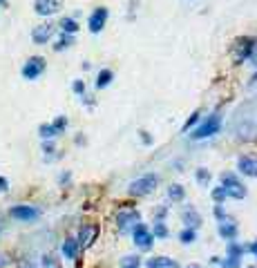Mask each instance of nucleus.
<instances>
[{
	"mask_svg": "<svg viewBox=\"0 0 257 268\" xmlns=\"http://www.w3.org/2000/svg\"><path fill=\"white\" fill-rule=\"evenodd\" d=\"M219 127H222V119H219V114H210V117H208L204 123L190 134V137L195 139V141H201V139L215 137V134L219 132Z\"/></svg>",
	"mask_w": 257,
	"mask_h": 268,
	"instance_id": "7ed1b4c3",
	"label": "nucleus"
},
{
	"mask_svg": "<svg viewBox=\"0 0 257 268\" xmlns=\"http://www.w3.org/2000/svg\"><path fill=\"white\" fill-rule=\"evenodd\" d=\"M181 219H183V224H186L188 228H197L199 224H201V215L195 208H186L181 212Z\"/></svg>",
	"mask_w": 257,
	"mask_h": 268,
	"instance_id": "4468645a",
	"label": "nucleus"
},
{
	"mask_svg": "<svg viewBox=\"0 0 257 268\" xmlns=\"http://www.w3.org/2000/svg\"><path fill=\"white\" fill-rule=\"evenodd\" d=\"M72 90H74L76 94H81V96H83V94H85V83H83V81H74V85H72Z\"/></svg>",
	"mask_w": 257,
	"mask_h": 268,
	"instance_id": "7c9ffc66",
	"label": "nucleus"
},
{
	"mask_svg": "<svg viewBox=\"0 0 257 268\" xmlns=\"http://www.w3.org/2000/svg\"><path fill=\"white\" fill-rule=\"evenodd\" d=\"M52 125L56 127V132H58V134H63V132H65V127H67V119H65V117H58L56 121H52Z\"/></svg>",
	"mask_w": 257,
	"mask_h": 268,
	"instance_id": "cd10ccee",
	"label": "nucleus"
},
{
	"mask_svg": "<svg viewBox=\"0 0 257 268\" xmlns=\"http://www.w3.org/2000/svg\"><path fill=\"white\" fill-rule=\"evenodd\" d=\"M139 221H141V212L134 210V208H123L116 215V226H119L121 233H127V230L134 228Z\"/></svg>",
	"mask_w": 257,
	"mask_h": 268,
	"instance_id": "20e7f679",
	"label": "nucleus"
},
{
	"mask_svg": "<svg viewBox=\"0 0 257 268\" xmlns=\"http://www.w3.org/2000/svg\"><path fill=\"white\" fill-rule=\"evenodd\" d=\"M197 121H199V112H195L192 117H190V119L186 121V125H183V132H188V130H190V127H192L195 123H197Z\"/></svg>",
	"mask_w": 257,
	"mask_h": 268,
	"instance_id": "c756f323",
	"label": "nucleus"
},
{
	"mask_svg": "<svg viewBox=\"0 0 257 268\" xmlns=\"http://www.w3.org/2000/svg\"><path fill=\"white\" fill-rule=\"evenodd\" d=\"M60 251H63V255H65V259H76V255H78V251H81V246H78V241L76 239H65L63 241V248H60Z\"/></svg>",
	"mask_w": 257,
	"mask_h": 268,
	"instance_id": "dca6fc26",
	"label": "nucleus"
},
{
	"mask_svg": "<svg viewBox=\"0 0 257 268\" xmlns=\"http://www.w3.org/2000/svg\"><path fill=\"white\" fill-rule=\"evenodd\" d=\"M0 7H7V0H0Z\"/></svg>",
	"mask_w": 257,
	"mask_h": 268,
	"instance_id": "c9c22d12",
	"label": "nucleus"
},
{
	"mask_svg": "<svg viewBox=\"0 0 257 268\" xmlns=\"http://www.w3.org/2000/svg\"><path fill=\"white\" fill-rule=\"evenodd\" d=\"M246 251H250V253H253L255 257H257V241H255V243H250V246H246Z\"/></svg>",
	"mask_w": 257,
	"mask_h": 268,
	"instance_id": "473e14b6",
	"label": "nucleus"
},
{
	"mask_svg": "<svg viewBox=\"0 0 257 268\" xmlns=\"http://www.w3.org/2000/svg\"><path fill=\"white\" fill-rule=\"evenodd\" d=\"M38 134H40V139H56L58 137V132H56V127H54L52 123H42L40 127H38Z\"/></svg>",
	"mask_w": 257,
	"mask_h": 268,
	"instance_id": "aec40b11",
	"label": "nucleus"
},
{
	"mask_svg": "<svg viewBox=\"0 0 257 268\" xmlns=\"http://www.w3.org/2000/svg\"><path fill=\"white\" fill-rule=\"evenodd\" d=\"M157 184H159L157 174H143L141 179L132 181V184L127 186V192H130L132 197H145V194H150L152 190H155Z\"/></svg>",
	"mask_w": 257,
	"mask_h": 268,
	"instance_id": "f03ea898",
	"label": "nucleus"
},
{
	"mask_svg": "<svg viewBox=\"0 0 257 268\" xmlns=\"http://www.w3.org/2000/svg\"><path fill=\"white\" fill-rule=\"evenodd\" d=\"M168 197L173 199V201H181L183 197H186V190L179 186V184H175V186H170L168 188Z\"/></svg>",
	"mask_w": 257,
	"mask_h": 268,
	"instance_id": "4be33fe9",
	"label": "nucleus"
},
{
	"mask_svg": "<svg viewBox=\"0 0 257 268\" xmlns=\"http://www.w3.org/2000/svg\"><path fill=\"white\" fill-rule=\"evenodd\" d=\"M45 67H47L45 58H42V56H32L25 65H23V78H27V81H36V78L45 72Z\"/></svg>",
	"mask_w": 257,
	"mask_h": 268,
	"instance_id": "0eeeda50",
	"label": "nucleus"
},
{
	"mask_svg": "<svg viewBox=\"0 0 257 268\" xmlns=\"http://www.w3.org/2000/svg\"><path fill=\"white\" fill-rule=\"evenodd\" d=\"M96 233H99V228L96 226H90V224H85V226L78 230V246L81 248H88V246H92V241L96 239Z\"/></svg>",
	"mask_w": 257,
	"mask_h": 268,
	"instance_id": "f8f14e48",
	"label": "nucleus"
},
{
	"mask_svg": "<svg viewBox=\"0 0 257 268\" xmlns=\"http://www.w3.org/2000/svg\"><path fill=\"white\" fill-rule=\"evenodd\" d=\"M179 239H181V243H192L195 239H197V233H195V228H183L181 233H179Z\"/></svg>",
	"mask_w": 257,
	"mask_h": 268,
	"instance_id": "b1692460",
	"label": "nucleus"
},
{
	"mask_svg": "<svg viewBox=\"0 0 257 268\" xmlns=\"http://www.w3.org/2000/svg\"><path fill=\"white\" fill-rule=\"evenodd\" d=\"M9 217L16 219V221H23V224H32L36 219L40 217V210L36 208V206H14V208L9 210Z\"/></svg>",
	"mask_w": 257,
	"mask_h": 268,
	"instance_id": "39448f33",
	"label": "nucleus"
},
{
	"mask_svg": "<svg viewBox=\"0 0 257 268\" xmlns=\"http://www.w3.org/2000/svg\"><path fill=\"white\" fill-rule=\"evenodd\" d=\"M219 235H222L226 241L235 239V237H237V226L232 221H226V219H222V221H219Z\"/></svg>",
	"mask_w": 257,
	"mask_h": 268,
	"instance_id": "2eb2a0df",
	"label": "nucleus"
},
{
	"mask_svg": "<svg viewBox=\"0 0 257 268\" xmlns=\"http://www.w3.org/2000/svg\"><path fill=\"white\" fill-rule=\"evenodd\" d=\"M255 81H257V72H255V76H253V83H255Z\"/></svg>",
	"mask_w": 257,
	"mask_h": 268,
	"instance_id": "4c0bfd02",
	"label": "nucleus"
},
{
	"mask_svg": "<svg viewBox=\"0 0 257 268\" xmlns=\"http://www.w3.org/2000/svg\"><path fill=\"white\" fill-rule=\"evenodd\" d=\"M25 268H32V266H25Z\"/></svg>",
	"mask_w": 257,
	"mask_h": 268,
	"instance_id": "ea45409f",
	"label": "nucleus"
},
{
	"mask_svg": "<svg viewBox=\"0 0 257 268\" xmlns=\"http://www.w3.org/2000/svg\"><path fill=\"white\" fill-rule=\"evenodd\" d=\"M145 268H177V264L170 257H150L145 261Z\"/></svg>",
	"mask_w": 257,
	"mask_h": 268,
	"instance_id": "f3484780",
	"label": "nucleus"
},
{
	"mask_svg": "<svg viewBox=\"0 0 257 268\" xmlns=\"http://www.w3.org/2000/svg\"><path fill=\"white\" fill-rule=\"evenodd\" d=\"M0 233H3V224H0Z\"/></svg>",
	"mask_w": 257,
	"mask_h": 268,
	"instance_id": "58836bf2",
	"label": "nucleus"
},
{
	"mask_svg": "<svg viewBox=\"0 0 257 268\" xmlns=\"http://www.w3.org/2000/svg\"><path fill=\"white\" fill-rule=\"evenodd\" d=\"M70 181V174H60V184H67Z\"/></svg>",
	"mask_w": 257,
	"mask_h": 268,
	"instance_id": "f704fd0d",
	"label": "nucleus"
},
{
	"mask_svg": "<svg viewBox=\"0 0 257 268\" xmlns=\"http://www.w3.org/2000/svg\"><path fill=\"white\" fill-rule=\"evenodd\" d=\"M54 27L52 23H45V25H38V27H34V32H32V40L36 42V45H47V42L52 40V36H54Z\"/></svg>",
	"mask_w": 257,
	"mask_h": 268,
	"instance_id": "9d476101",
	"label": "nucleus"
},
{
	"mask_svg": "<svg viewBox=\"0 0 257 268\" xmlns=\"http://www.w3.org/2000/svg\"><path fill=\"white\" fill-rule=\"evenodd\" d=\"M105 23H108V9L105 7H96L94 11H92L90 20H88V27H90L92 34H99L101 29L105 27Z\"/></svg>",
	"mask_w": 257,
	"mask_h": 268,
	"instance_id": "1a4fd4ad",
	"label": "nucleus"
},
{
	"mask_svg": "<svg viewBox=\"0 0 257 268\" xmlns=\"http://www.w3.org/2000/svg\"><path fill=\"white\" fill-rule=\"evenodd\" d=\"M121 268H141V257L139 255H125L121 259Z\"/></svg>",
	"mask_w": 257,
	"mask_h": 268,
	"instance_id": "412c9836",
	"label": "nucleus"
},
{
	"mask_svg": "<svg viewBox=\"0 0 257 268\" xmlns=\"http://www.w3.org/2000/svg\"><path fill=\"white\" fill-rule=\"evenodd\" d=\"M152 235H155V239H157V237H159V239L168 237V228L163 226V221H161V219H159V221H155V233H152Z\"/></svg>",
	"mask_w": 257,
	"mask_h": 268,
	"instance_id": "393cba45",
	"label": "nucleus"
},
{
	"mask_svg": "<svg viewBox=\"0 0 257 268\" xmlns=\"http://www.w3.org/2000/svg\"><path fill=\"white\" fill-rule=\"evenodd\" d=\"M9 264V259H7V255H0V266H7Z\"/></svg>",
	"mask_w": 257,
	"mask_h": 268,
	"instance_id": "72a5a7b5",
	"label": "nucleus"
},
{
	"mask_svg": "<svg viewBox=\"0 0 257 268\" xmlns=\"http://www.w3.org/2000/svg\"><path fill=\"white\" fill-rule=\"evenodd\" d=\"M112 78H114L112 70H101V72H99V76H96V87H99V90L108 87V85L112 83Z\"/></svg>",
	"mask_w": 257,
	"mask_h": 268,
	"instance_id": "6ab92c4d",
	"label": "nucleus"
},
{
	"mask_svg": "<svg viewBox=\"0 0 257 268\" xmlns=\"http://www.w3.org/2000/svg\"><path fill=\"white\" fill-rule=\"evenodd\" d=\"M197 179H199V184H208V181H210V172H208L206 168H199L197 170Z\"/></svg>",
	"mask_w": 257,
	"mask_h": 268,
	"instance_id": "c85d7f7f",
	"label": "nucleus"
},
{
	"mask_svg": "<svg viewBox=\"0 0 257 268\" xmlns=\"http://www.w3.org/2000/svg\"><path fill=\"white\" fill-rule=\"evenodd\" d=\"M237 170H240L242 174L255 176L257 179V159H253V157H240V161H237Z\"/></svg>",
	"mask_w": 257,
	"mask_h": 268,
	"instance_id": "ddd939ff",
	"label": "nucleus"
},
{
	"mask_svg": "<svg viewBox=\"0 0 257 268\" xmlns=\"http://www.w3.org/2000/svg\"><path fill=\"white\" fill-rule=\"evenodd\" d=\"M132 237H134V243H137V248H141V251H150L152 248V241H155V235L150 233V228L145 226V224L139 221L137 226L132 228Z\"/></svg>",
	"mask_w": 257,
	"mask_h": 268,
	"instance_id": "423d86ee",
	"label": "nucleus"
},
{
	"mask_svg": "<svg viewBox=\"0 0 257 268\" xmlns=\"http://www.w3.org/2000/svg\"><path fill=\"white\" fill-rule=\"evenodd\" d=\"M58 27H60V32H63V34H72V36L78 32V23L74 20V18H70V16H67V18H60Z\"/></svg>",
	"mask_w": 257,
	"mask_h": 268,
	"instance_id": "a211bd4d",
	"label": "nucleus"
},
{
	"mask_svg": "<svg viewBox=\"0 0 257 268\" xmlns=\"http://www.w3.org/2000/svg\"><path fill=\"white\" fill-rule=\"evenodd\" d=\"M63 9V0H34V11L38 16H54Z\"/></svg>",
	"mask_w": 257,
	"mask_h": 268,
	"instance_id": "6e6552de",
	"label": "nucleus"
},
{
	"mask_svg": "<svg viewBox=\"0 0 257 268\" xmlns=\"http://www.w3.org/2000/svg\"><path fill=\"white\" fill-rule=\"evenodd\" d=\"M74 42V38H72V34H63L60 38L56 40V45H54V50L56 52H63V50H67V47Z\"/></svg>",
	"mask_w": 257,
	"mask_h": 268,
	"instance_id": "5701e85b",
	"label": "nucleus"
},
{
	"mask_svg": "<svg viewBox=\"0 0 257 268\" xmlns=\"http://www.w3.org/2000/svg\"><path fill=\"white\" fill-rule=\"evenodd\" d=\"M222 190L226 194V199H244L246 197V186L242 184L232 172H224L222 174Z\"/></svg>",
	"mask_w": 257,
	"mask_h": 268,
	"instance_id": "f257e3e1",
	"label": "nucleus"
},
{
	"mask_svg": "<svg viewBox=\"0 0 257 268\" xmlns=\"http://www.w3.org/2000/svg\"><path fill=\"white\" fill-rule=\"evenodd\" d=\"M222 268H240V257H235V255H228V257L222 261Z\"/></svg>",
	"mask_w": 257,
	"mask_h": 268,
	"instance_id": "a878e982",
	"label": "nucleus"
},
{
	"mask_svg": "<svg viewBox=\"0 0 257 268\" xmlns=\"http://www.w3.org/2000/svg\"><path fill=\"white\" fill-rule=\"evenodd\" d=\"M253 50H255V40H253V38H244V40H240V42H237V47H235V63L242 65L246 58H250Z\"/></svg>",
	"mask_w": 257,
	"mask_h": 268,
	"instance_id": "9b49d317",
	"label": "nucleus"
},
{
	"mask_svg": "<svg viewBox=\"0 0 257 268\" xmlns=\"http://www.w3.org/2000/svg\"><path fill=\"white\" fill-rule=\"evenodd\" d=\"M42 268H60V264H58V259L52 257V255H45V257H42Z\"/></svg>",
	"mask_w": 257,
	"mask_h": 268,
	"instance_id": "bb28decb",
	"label": "nucleus"
},
{
	"mask_svg": "<svg viewBox=\"0 0 257 268\" xmlns=\"http://www.w3.org/2000/svg\"><path fill=\"white\" fill-rule=\"evenodd\" d=\"M250 268H255V266H250Z\"/></svg>",
	"mask_w": 257,
	"mask_h": 268,
	"instance_id": "a19ab883",
	"label": "nucleus"
},
{
	"mask_svg": "<svg viewBox=\"0 0 257 268\" xmlns=\"http://www.w3.org/2000/svg\"><path fill=\"white\" fill-rule=\"evenodd\" d=\"M186 268H201V266H197V264H190V266H186Z\"/></svg>",
	"mask_w": 257,
	"mask_h": 268,
	"instance_id": "e433bc0d",
	"label": "nucleus"
},
{
	"mask_svg": "<svg viewBox=\"0 0 257 268\" xmlns=\"http://www.w3.org/2000/svg\"><path fill=\"white\" fill-rule=\"evenodd\" d=\"M9 190V181L5 176H0V192H7Z\"/></svg>",
	"mask_w": 257,
	"mask_h": 268,
	"instance_id": "2f4dec72",
	"label": "nucleus"
}]
</instances>
